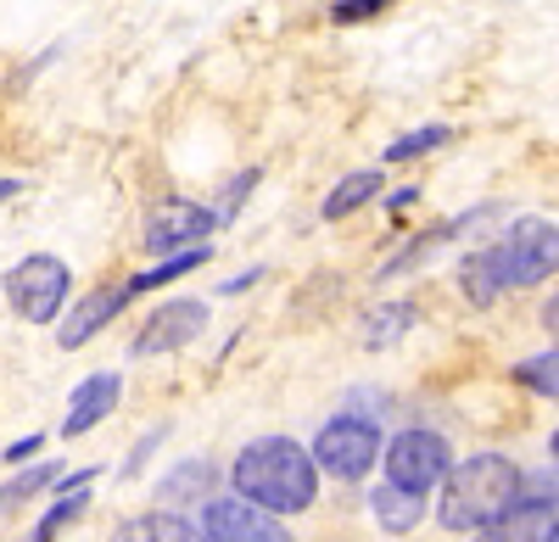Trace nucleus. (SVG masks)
I'll return each instance as SVG.
<instances>
[{
  "mask_svg": "<svg viewBox=\"0 0 559 542\" xmlns=\"http://www.w3.org/2000/svg\"><path fill=\"white\" fill-rule=\"evenodd\" d=\"M236 492L269 515H302L319 492V465L292 436H258L236 454Z\"/></svg>",
  "mask_w": 559,
  "mask_h": 542,
  "instance_id": "nucleus-1",
  "label": "nucleus"
},
{
  "mask_svg": "<svg viewBox=\"0 0 559 542\" xmlns=\"http://www.w3.org/2000/svg\"><path fill=\"white\" fill-rule=\"evenodd\" d=\"M442 481H448V492H442L437 520L448 531H481L487 520L509 515V509H515V498H521V470L509 465V459H498V454L464 459Z\"/></svg>",
  "mask_w": 559,
  "mask_h": 542,
  "instance_id": "nucleus-2",
  "label": "nucleus"
},
{
  "mask_svg": "<svg viewBox=\"0 0 559 542\" xmlns=\"http://www.w3.org/2000/svg\"><path fill=\"white\" fill-rule=\"evenodd\" d=\"M481 257H487V268H492L498 291H526V286L548 280L554 268H559V224H548V218H521L515 230H509L498 246H487Z\"/></svg>",
  "mask_w": 559,
  "mask_h": 542,
  "instance_id": "nucleus-3",
  "label": "nucleus"
},
{
  "mask_svg": "<svg viewBox=\"0 0 559 542\" xmlns=\"http://www.w3.org/2000/svg\"><path fill=\"white\" fill-rule=\"evenodd\" d=\"M68 286H73L68 263L51 257V252H34L7 275V302H12V313H23L28 325H51V320H62Z\"/></svg>",
  "mask_w": 559,
  "mask_h": 542,
  "instance_id": "nucleus-4",
  "label": "nucleus"
},
{
  "mask_svg": "<svg viewBox=\"0 0 559 542\" xmlns=\"http://www.w3.org/2000/svg\"><path fill=\"white\" fill-rule=\"evenodd\" d=\"M381 459V431L376 420H358V414H342L331 425H319L313 436V465L336 481H364L369 465Z\"/></svg>",
  "mask_w": 559,
  "mask_h": 542,
  "instance_id": "nucleus-5",
  "label": "nucleus"
},
{
  "mask_svg": "<svg viewBox=\"0 0 559 542\" xmlns=\"http://www.w3.org/2000/svg\"><path fill=\"white\" fill-rule=\"evenodd\" d=\"M381 454H386V481L408 492H431L453 470V454L437 431H397L392 442H381Z\"/></svg>",
  "mask_w": 559,
  "mask_h": 542,
  "instance_id": "nucleus-6",
  "label": "nucleus"
},
{
  "mask_svg": "<svg viewBox=\"0 0 559 542\" xmlns=\"http://www.w3.org/2000/svg\"><path fill=\"white\" fill-rule=\"evenodd\" d=\"M218 230V213L197 207V202H157L140 224V241L146 252H185V246H202Z\"/></svg>",
  "mask_w": 559,
  "mask_h": 542,
  "instance_id": "nucleus-7",
  "label": "nucleus"
},
{
  "mask_svg": "<svg viewBox=\"0 0 559 542\" xmlns=\"http://www.w3.org/2000/svg\"><path fill=\"white\" fill-rule=\"evenodd\" d=\"M207 330V308L202 302H163L157 313H146V325H140L134 336V358H163V352H179V347H191L197 336Z\"/></svg>",
  "mask_w": 559,
  "mask_h": 542,
  "instance_id": "nucleus-8",
  "label": "nucleus"
},
{
  "mask_svg": "<svg viewBox=\"0 0 559 542\" xmlns=\"http://www.w3.org/2000/svg\"><path fill=\"white\" fill-rule=\"evenodd\" d=\"M202 531H207V542H292V531L280 526V515L258 509L252 498H218V504H207Z\"/></svg>",
  "mask_w": 559,
  "mask_h": 542,
  "instance_id": "nucleus-9",
  "label": "nucleus"
},
{
  "mask_svg": "<svg viewBox=\"0 0 559 542\" xmlns=\"http://www.w3.org/2000/svg\"><path fill=\"white\" fill-rule=\"evenodd\" d=\"M118 392H123V381H118L112 370L90 375V381L73 392V409H68V420H62V436H84L90 425H102V420L118 409Z\"/></svg>",
  "mask_w": 559,
  "mask_h": 542,
  "instance_id": "nucleus-10",
  "label": "nucleus"
},
{
  "mask_svg": "<svg viewBox=\"0 0 559 542\" xmlns=\"http://www.w3.org/2000/svg\"><path fill=\"white\" fill-rule=\"evenodd\" d=\"M369 515H376V526L386 537H408L419 526V515H426V504H419V492L386 481V486H369Z\"/></svg>",
  "mask_w": 559,
  "mask_h": 542,
  "instance_id": "nucleus-11",
  "label": "nucleus"
},
{
  "mask_svg": "<svg viewBox=\"0 0 559 542\" xmlns=\"http://www.w3.org/2000/svg\"><path fill=\"white\" fill-rule=\"evenodd\" d=\"M129 302V286H112V291H96V297H84L79 308H73V320H62V347H84L90 336H96L107 320H112V313Z\"/></svg>",
  "mask_w": 559,
  "mask_h": 542,
  "instance_id": "nucleus-12",
  "label": "nucleus"
},
{
  "mask_svg": "<svg viewBox=\"0 0 559 542\" xmlns=\"http://www.w3.org/2000/svg\"><path fill=\"white\" fill-rule=\"evenodd\" d=\"M548 526H554V509H537V504H515L509 515L487 520L476 542H548Z\"/></svg>",
  "mask_w": 559,
  "mask_h": 542,
  "instance_id": "nucleus-13",
  "label": "nucleus"
},
{
  "mask_svg": "<svg viewBox=\"0 0 559 542\" xmlns=\"http://www.w3.org/2000/svg\"><path fill=\"white\" fill-rule=\"evenodd\" d=\"M90 486H96V470H73L68 481L57 475V492H62V498L51 504V515L39 520L34 542H57V531H62V526H73V520H79V509L90 504Z\"/></svg>",
  "mask_w": 559,
  "mask_h": 542,
  "instance_id": "nucleus-14",
  "label": "nucleus"
},
{
  "mask_svg": "<svg viewBox=\"0 0 559 542\" xmlns=\"http://www.w3.org/2000/svg\"><path fill=\"white\" fill-rule=\"evenodd\" d=\"M112 542H207V531L179 515H134L112 531Z\"/></svg>",
  "mask_w": 559,
  "mask_h": 542,
  "instance_id": "nucleus-15",
  "label": "nucleus"
},
{
  "mask_svg": "<svg viewBox=\"0 0 559 542\" xmlns=\"http://www.w3.org/2000/svg\"><path fill=\"white\" fill-rule=\"evenodd\" d=\"M381 196V173L376 168H364V173H347L342 185L324 196V224H336V218H347V213H358V207H369Z\"/></svg>",
  "mask_w": 559,
  "mask_h": 542,
  "instance_id": "nucleus-16",
  "label": "nucleus"
},
{
  "mask_svg": "<svg viewBox=\"0 0 559 542\" xmlns=\"http://www.w3.org/2000/svg\"><path fill=\"white\" fill-rule=\"evenodd\" d=\"M408 325H414V308H408V302L376 308V313H369V325H364V341H369V347H392Z\"/></svg>",
  "mask_w": 559,
  "mask_h": 542,
  "instance_id": "nucleus-17",
  "label": "nucleus"
},
{
  "mask_svg": "<svg viewBox=\"0 0 559 542\" xmlns=\"http://www.w3.org/2000/svg\"><path fill=\"white\" fill-rule=\"evenodd\" d=\"M448 141H453V129H448V123H426V129L403 134V141H392V146H386V162H408V157H426V152H437V146H448Z\"/></svg>",
  "mask_w": 559,
  "mask_h": 542,
  "instance_id": "nucleus-18",
  "label": "nucleus"
},
{
  "mask_svg": "<svg viewBox=\"0 0 559 542\" xmlns=\"http://www.w3.org/2000/svg\"><path fill=\"white\" fill-rule=\"evenodd\" d=\"M39 486H57V465H34V470H23L17 481H7V486H0V515H7V509H17V504H28Z\"/></svg>",
  "mask_w": 559,
  "mask_h": 542,
  "instance_id": "nucleus-19",
  "label": "nucleus"
},
{
  "mask_svg": "<svg viewBox=\"0 0 559 542\" xmlns=\"http://www.w3.org/2000/svg\"><path fill=\"white\" fill-rule=\"evenodd\" d=\"M515 381L532 386V392H543V397H559V352H537V358H526V364L515 370Z\"/></svg>",
  "mask_w": 559,
  "mask_h": 542,
  "instance_id": "nucleus-20",
  "label": "nucleus"
},
{
  "mask_svg": "<svg viewBox=\"0 0 559 542\" xmlns=\"http://www.w3.org/2000/svg\"><path fill=\"white\" fill-rule=\"evenodd\" d=\"M207 481H213V465H207V459H197V465H179L157 492H163V498H197V492H202Z\"/></svg>",
  "mask_w": 559,
  "mask_h": 542,
  "instance_id": "nucleus-21",
  "label": "nucleus"
},
{
  "mask_svg": "<svg viewBox=\"0 0 559 542\" xmlns=\"http://www.w3.org/2000/svg\"><path fill=\"white\" fill-rule=\"evenodd\" d=\"M386 7V0H342L336 7V23H358V17H376Z\"/></svg>",
  "mask_w": 559,
  "mask_h": 542,
  "instance_id": "nucleus-22",
  "label": "nucleus"
},
{
  "mask_svg": "<svg viewBox=\"0 0 559 542\" xmlns=\"http://www.w3.org/2000/svg\"><path fill=\"white\" fill-rule=\"evenodd\" d=\"M34 447H45V442H39V436H17V442L7 447V459H28V454H34Z\"/></svg>",
  "mask_w": 559,
  "mask_h": 542,
  "instance_id": "nucleus-23",
  "label": "nucleus"
},
{
  "mask_svg": "<svg viewBox=\"0 0 559 542\" xmlns=\"http://www.w3.org/2000/svg\"><path fill=\"white\" fill-rule=\"evenodd\" d=\"M17 191H23V185H17V179H0V202H12Z\"/></svg>",
  "mask_w": 559,
  "mask_h": 542,
  "instance_id": "nucleus-24",
  "label": "nucleus"
},
{
  "mask_svg": "<svg viewBox=\"0 0 559 542\" xmlns=\"http://www.w3.org/2000/svg\"><path fill=\"white\" fill-rule=\"evenodd\" d=\"M548 459H554V475H559V431L548 436Z\"/></svg>",
  "mask_w": 559,
  "mask_h": 542,
  "instance_id": "nucleus-25",
  "label": "nucleus"
},
{
  "mask_svg": "<svg viewBox=\"0 0 559 542\" xmlns=\"http://www.w3.org/2000/svg\"><path fill=\"white\" fill-rule=\"evenodd\" d=\"M548 325L559 330V297H554V308H548Z\"/></svg>",
  "mask_w": 559,
  "mask_h": 542,
  "instance_id": "nucleus-26",
  "label": "nucleus"
},
{
  "mask_svg": "<svg viewBox=\"0 0 559 542\" xmlns=\"http://www.w3.org/2000/svg\"><path fill=\"white\" fill-rule=\"evenodd\" d=\"M548 542H559V526H548Z\"/></svg>",
  "mask_w": 559,
  "mask_h": 542,
  "instance_id": "nucleus-27",
  "label": "nucleus"
}]
</instances>
